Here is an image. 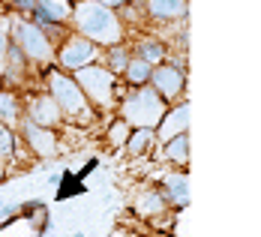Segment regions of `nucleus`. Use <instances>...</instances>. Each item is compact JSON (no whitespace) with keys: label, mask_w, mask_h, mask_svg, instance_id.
Listing matches in <instances>:
<instances>
[{"label":"nucleus","mask_w":261,"mask_h":237,"mask_svg":"<svg viewBox=\"0 0 261 237\" xmlns=\"http://www.w3.org/2000/svg\"><path fill=\"white\" fill-rule=\"evenodd\" d=\"M75 18H79V27L90 39L117 42V36H120V27L114 21V15L105 6H99V3H81L79 9H75Z\"/></svg>","instance_id":"1"},{"label":"nucleus","mask_w":261,"mask_h":237,"mask_svg":"<svg viewBox=\"0 0 261 237\" xmlns=\"http://www.w3.org/2000/svg\"><path fill=\"white\" fill-rule=\"evenodd\" d=\"M123 111H126V120H132V123H138V126H153L159 120L162 106H159V96L153 90H141L135 99L126 102Z\"/></svg>","instance_id":"2"},{"label":"nucleus","mask_w":261,"mask_h":237,"mask_svg":"<svg viewBox=\"0 0 261 237\" xmlns=\"http://www.w3.org/2000/svg\"><path fill=\"white\" fill-rule=\"evenodd\" d=\"M79 81L96 102H102L105 106V102L111 99V72H105V69H93V66H81Z\"/></svg>","instance_id":"3"},{"label":"nucleus","mask_w":261,"mask_h":237,"mask_svg":"<svg viewBox=\"0 0 261 237\" xmlns=\"http://www.w3.org/2000/svg\"><path fill=\"white\" fill-rule=\"evenodd\" d=\"M51 90H54V96H57V102L63 106V111H69V114H81L84 111V99H81L79 87L72 81H66L63 75H54Z\"/></svg>","instance_id":"4"},{"label":"nucleus","mask_w":261,"mask_h":237,"mask_svg":"<svg viewBox=\"0 0 261 237\" xmlns=\"http://www.w3.org/2000/svg\"><path fill=\"white\" fill-rule=\"evenodd\" d=\"M15 33H18V42H21V48H24L30 57H36V60H45L48 57V42H45V36L36 30L33 24H15Z\"/></svg>","instance_id":"5"},{"label":"nucleus","mask_w":261,"mask_h":237,"mask_svg":"<svg viewBox=\"0 0 261 237\" xmlns=\"http://www.w3.org/2000/svg\"><path fill=\"white\" fill-rule=\"evenodd\" d=\"M90 57H93V48L87 42H69L63 48V63L66 66H87Z\"/></svg>","instance_id":"6"},{"label":"nucleus","mask_w":261,"mask_h":237,"mask_svg":"<svg viewBox=\"0 0 261 237\" xmlns=\"http://www.w3.org/2000/svg\"><path fill=\"white\" fill-rule=\"evenodd\" d=\"M27 138H30V144H33L36 153H42V156H51L54 153V135H48L45 129H39V126H27Z\"/></svg>","instance_id":"7"},{"label":"nucleus","mask_w":261,"mask_h":237,"mask_svg":"<svg viewBox=\"0 0 261 237\" xmlns=\"http://www.w3.org/2000/svg\"><path fill=\"white\" fill-rule=\"evenodd\" d=\"M153 81H156L159 90L168 93V96L180 90V72H177V69H156V72H153Z\"/></svg>","instance_id":"8"},{"label":"nucleus","mask_w":261,"mask_h":237,"mask_svg":"<svg viewBox=\"0 0 261 237\" xmlns=\"http://www.w3.org/2000/svg\"><path fill=\"white\" fill-rule=\"evenodd\" d=\"M186 117H189V108H186V106H183V108H177V111H174V114L168 117V123H165V126L159 129V135H162V138H174L177 132H183V129H186V123H189Z\"/></svg>","instance_id":"9"},{"label":"nucleus","mask_w":261,"mask_h":237,"mask_svg":"<svg viewBox=\"0 0 261 237\" xmlns=\"http://www.w3.org/2000/svg\"><path fill=\"white\" fill-rule=\"evenodd\" d=\"M33 117L39 123H54V120H60V108L51 99H39V102H33Z\"/></svg>","instance_id":"10"},{"label":"nucleus","mask_w":261,"mask_h":237,"mask_svg":"<svg viewBox=\"0 0 261 237\" xmlns=\"http://www.w3.org/2000/svg\"><path fill=\"white\" fill-rule=\"evenodd\" d=\"M150 9L156 15H180L186 9V3L183 0H150Z\"/></svg>","instance_id":"11"},{"label":"nucleus","mask_w":261,"mask_h":237,"mask_svg":"<svg viewBox=\"0 0 261 237\" xmlns=\"http://www.w3.org/2000/svg\"><path fill=\"white\" fill-rule=\"evenodd\" d=\"M39 9H42L45 15H51V18H66V15H69L66 0H39Z\"/></svg>","instance_id":"12"},{"label":"nucleus","mask_w":261,"mask_h":237,"mask_svg":"<svg viewBox=\"0 0 261 237\" xmlns=\"http://www.w3.org/2000/svg\"><path fill=\"white\" fill-rule=\"evenodd\" d=\"M168 189L174 201H189V180L186 177H168Z\"/></svg>","instance_id":"13"},{"label":"nucleus","mask_w":261,"mask_h":237,"mask_svg":"<svg viewBox=\"0 0 261 237\" xmlns=\"http://www.w3.org/2000/svg\"><path fill=\"white\" fill-rule=\"evenodd\" d=\"M135 207H138L141 213H159V207H162V201H159V192H150V195H141Z\"/></svg>","instance_id":"14"},{"label":"nucleus","mask_w":261,"mask_h":237,"mask_svg":"<svg viewBox=\"0 0 261 237\" xmlns=\"http://www.w3.org/2000/svg\"><path fill=\"white\" fill-rule=\"evenodd\" d=\"M186 135H180V138H174L171 141V147H168V156L174 159V162H186Z\"/></svg>","instance_id":"15"},{"label":"nucleus","mask_w":261,"mask_h":237,"mask_svg":"<svg viewBox=\"0 0 261 237\" xmlns=\"http://www.w3.org/2000/svg\"><path fill=\"white\" fill-rule=\"evenodd\" d=\"M0 120H15V99L9 93H0Z\"/></svg>","instance_id":"16"},{"label":"nucleus","mask_w":261,"mask_h":237,"mask_svg":"<svg viewBox=\"0 0 261 237\" xmlns=\"http://www.w3.org/2000/svg\"><path fill=\"white\" fill-rule=\"evenodd\" d=\"M147 141H150V129L144 126V129L138 132V135H132V141H129V147H132V153H141L144 147H147Z\"/></svg>","instance_id":"17"},{"label":"nucleus","mask_w":261,"mask_h":237,"mask_svg":"<svg viewBox=\"0 0 261 237\" xmlns=\"http://www.w3.org/2000/svg\"><path fill=\"white\" fill-rule=\"evenodd\" d=\"M150 75V69H147V63L144 60H135V63H129V78L132 81H144Z\"/></svg>","instance_id":"18"},{"label":"nucleus","mask_w":261,"mask_h":237,"mask_svg":"<svg viewBox=\"0 0 261 237\" xmlns=\"http://www.w3.org/2000/svg\"><path fill=\"white\" fill-rule=\"evenodd\" d=\"M9 147H12V135L6 129H0V153H9Z\"/></svg>","instance_id":"19"},{"label":"nucleus","mask_w":261,"mask_h":237,"mask_svg":"<svg viewBox=\"0 0 261 237\" xmlns=\"http://www.w3.org/2000/svg\"><path fill=\"white\" fill-rule=\"evenodd\" d=\"M159 57H162L159 45H144V60H159Z\"/></svg>","instance_id":"20"},{"label":"nucleus","mask_w":261,"mask_h":237,"mask_svg":"<svg viewBox=\"0 0 261 237\" xmlns=\"http://www.w3.org/2000/svg\"><path fill=\"white\" fill-rule=\"evenodd\" d=\"M111 138H114L117 144H123V138H126V126H123V123H120V126H114V129H111Z\"/></svg>","instance_id":"21"},{"label":"nucleus","mask_w":261,"mask_h":237,"mask_svg":"<svg viewBox=\"0 0 261 237\" xmlns=\"http://www.w3.org/2000/svg\"><path fill=\"white\" fill-rule=\"evenodd\" d=\"M3 51H6V42H3V30H0V66H3Z\"/></svg>","instance_id":"22"},{"label":"nucleus","mask_w":261,"mask_h":237,"mask_svg":"<svg viewBox=\"0 0 261 237\" xmlns=\"http://www.w3.org/2000/svg\"><path fill=\"white\" fill-rule=\"evenodd\" d=\"M117 3H123V0H102V6H117Z\"/></svg>","instance_id":"23"},{"label":"nucleus","mask_w":261,"mask_h":237,"mask_svg":"<svg viewBox=\"0 0 261 237\" xmlns=\"http://www.w3.org/2000/svg\"><path fill=\"white\" fill-rule=\"evenodd\" d=\"M15 3H21V6H27V3H30V0H15Z\"/></svg>","instance_id":"24"}]
</instances>
